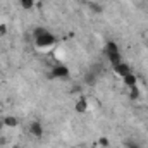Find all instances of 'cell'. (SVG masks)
I'll list each match as a JSON object with an SVG mask.
<instances>
[{
	"instance_id": "1",
	"label": "cell",
	"mask_w": 148,
	"mask_h": 148,
	"mask_svg": "<svg viewBox=\"0 0 148 148\" xmlns=\"http://www.w3.org/2000/svg\"><path fill=\"white\" fill-rule=\"evenodd\" d=\"M69 74H71V71H69L67 66H64V64H57V66L50 71L48 77H50V79H67Z\"/></svg>"
},
{
	"instance_id": "2",
	"label": "cell",
	"mask_w": 148,
	"mask_h": 148,
	"mask_svg": "<svg viewBox=\"0 0 148 148\" xmlns=\"http://www.w3.org/2000/svg\"><path fill=\"white\" fill-rule=\"evenodd\" d=\"M35 45H36L38 48H50V47L55 45V36H53L50 31H47L45 35L35 38Z\"/></svg>"
},
{
	"instance_id": "3",
	"label": "cell",
	"mask_w": 148,
	"mask_h": 148,
	"mask_svg": "<svg viewBox=\"0 0 148 148\" xmlns=\"http://www.w3.org/2000/svg\"><path fill=\"white\" fill-rule=\"evenodd\" d=\"M114 73L117 74V76H121V77H124V76L131 74V67L126 62H119L117 66H114Z\"/></svg>"
},
{
	"instance_id": "4",
	"label": "cell",
	"mask_w": 148,
	"mask_h": 148,
	"mask_svg": "<svg viewBox=\"0 0 148 148\" xmlns=\"http://www.w3.org/2000/svg\"><path fill=\"white\" fill-rule=\"evenodd\" d=\"M29 133H31L35 138H41V136H43V126H41L40 121H33V122L29 124Z\"/></svg>"
},
{
	"instance_id": "5",
	"label": "cell",
	"mask_w": 148,
	"mask_h": 148,
	"mask_svg": "<svg viewBox=\"0 0 148 148\" xmlns=\"http://www.w3.org/2000/svg\"><path fill=\"white\" fill-rule=\"evenodd\" d=\"M74 110L77 112V114L88 112V98H86V97H79V100L74 103Z\"/></svg>"
},
{
	"instance_id": "6",
	"label": "cell",
	"mask_w": 148,
	"mask_h": 148,
	"mask_svg": "<svg viewBox=\"0 0 148 148\" xmlns=\"http://www.w3.org/2000/svg\"><path fill=\"white\" fill-rule=\"evenodd\" d=\"M97 81H98V76L93 73V71H88V73L84 74V83H86L88 86H95Z\"/></svg>"
},
{
	"instance_id": "7",
	"label": "cell",
	"mask_w": 148,
	"mask_h": 148,
	"mask_svg": "<svg viewBox=\"0 0 148 148\" xmlns=\"http://www.w3.org/2000/svg\"><path fill=\"white\" fill-rule=\"evenodd\" d=\"M122 81H124V84L127 86V88H131V86H136L138 84V77H136V74H127V76H124L122 77Z\"/></svg>"
},
{
	"instance_id": "8",
	"label": "cell",
	"mask_w": 148,
	"mask_h": 148,
	"mask_svg": "<svg viewBox=\"0 0 148 148\" xmlns=\"http://www.w3.org/2000/svg\"><path fill=\"white\" fill-rule=\"evenodd\" d=\"M2 121H3V126H5V127H16V126L19 124V121H17L14 115H5Z\"/></svg>"
},
{
	"instance_id": "9",
	"label": "cell",
	"mask_w": 148,
	"mask_h": 148,
	"mask_svg": "<svg viewBox=\"0 0 148 148\" xmlns=\"http://www.w3.org/2000/svg\"><path fill=\"white\" fill-rule=\"evenodd\" d=\"M117 52H119L117 43H115V41H107V45H105V53L109 55V53H117Z\"/></svg>"
},
{
	"instance_id": "10",
	"label": "cell",
	"mask_w": 148,
	"mask_h": 148,
	"mask_svg": "<svg viewBox=\"0 0 148 148\" xmlns=\"http://www.w3.org/2000/svg\"><path fill=\"white\" fill-rule=\"evenodd\" d=\"M138 98H140V88H138V86H131V88H129V100L136 102Z\"/></svg>"
},
{
	"instance_id": "11",
	"label": "cell",
	"mask_w": 148,
	"mask_h": 148,
	"mask_svg": "<svg viewBox=\"0 0 148 148\" xmlns=\"http://www.w3.org/2000/svg\"><path fill=\"white\" fill-rule=\"evenodd\" d=\"M107 57H109V60H110V64H112V66H117L119 62H122V57H121V52H117V53H109Z\"/></svg>"
},
{
	"instance_id": "12",
	"label": "cell",
	"mask_w": 148,
	"mask_h": 148,
	"mask_svg": "<svg viewBox=\"0 0 148 148\" xmlns=\"http://www.w3.org/2000/svg\"><path fill=\"white\" fill-rule=\"evenodd\" d=\"M21 5H23V9H26V10H31V9L35 7V0H21Z\"/></svg>"
},
{
	"instance_id": "13",
	"label": "cell",
	"mask_w": 148,
	"mask_h": 148,
	"mask_svg": "<svg viewBox=\"0 0 148 148\" xmlns=\"http://www.w3.org/2000/svg\"><path fill=\"white\" fill-rule=\"evenodd\" d=\"M47 31H48L47 28H41V26H38V28H35V29H33V36L38 38V36H41V35H45Z\"/></svg>"
},
{
	"instance_id": "14",
	"label": "cell",
	"mask_w": 148,
	"mask_h": 148,
	"mask_svg": "<svg viewBox=\"0 0 148 148\" xmlns=\"http://www.w3.org/2000/svg\"><path fill=\"white\" fill-rule=\"evenodd\" d=\"M124 147H126V148H143L140 143H136V141H133V140H127V141H124Z\"/></svg>"
},
{
	"instance_id": "15",
	"label": "cell",
	"mask_w": 148,
	"mask_h": 148,
	"mask_svg": "<svg viewBox=\"0 0 148 148\" xmlns=\"http://www.w3.org/2000/svg\"><path fill=\"white\" fill-rule=\"evenodd\" d=\"M90 71H93V73L97 74V76H100V74L103 73V66H102V64H95V66H93Z\"/></svg>"
},
{
	"instance_id": "16",
	"label": "cell",
	"mask_w": 148,
	"mask_h": 148,
	"mask_svg": "<svg viewBox=\"0 0 148 148\" xmlns=\"http://www.w3.org/2000/svg\"><path fill=\"white\" fill-rule=\"evenodd\" d=\"M98 145H100V147H103V148H107L109 145H110V143H109V138H105V136H102V138L98 140Z\"/></svg>"
},
{
	"instance_id": "17",
	"label": "cell",
	"mask_w": 148,
	"mask_h": 148,
	"mask_svg": "<svg viewBox=\"0 0 148 148\" xmlns=\"http://www.w3.org/2000/svg\"><path fill=\"white\" fill-rule=\"evenodd\" d=\"M90 9H91L93 12H97V14H100V12L103 10V9H102V7L98 5V3H90Z\"/></svg>"
},
{
	"instance_id": "18",
	"label": "cell",
	"mask_w": 148,
	"mask_h": 148,
	"mask_svg": "<svg viewBox=\"0 0 148 148\" xmlns=\"http://www.w3.org/2000/svg\"><path fill=\"white\" fill-rule=\"evenodd\" d=\"M79 91H81V86H79V84L73 86V90H71V93H79Z\"/></svg>"
},
{
	"instance_id": "19",
	"label": "cell",
	"mask_w": 148,
	"mask_h": 148,
	"mask_svg": "<svg viewBox=\"0 0 148 148\" xmlns=\"http://www.w3.org/2000/svg\"><path fill=\"white\" fill-rule=\"evenodd\" d=\"M7 33V26L5 24H0V35H5Z\"/></svg>"
},
{
	"instance_id": "20",
	"label": "cell",
	"mask_w": 148,
	"mask_h": 148,
	"mask_svg": "<svg viewBox=\"0 0 148 148\" xmlns=\"http://www.w3.org/2000/svg\"><path fill=\"white\" fill-rule=\"evenodd\" d=\"M5 143H7V140H5V138H0V147H3Z\"/></svg>"
},
{
	"instance_id": "21",
	"label": "cell",
	"mask_w": 148,
	"mask_h": 148,
	"mask_svg": "<svg viewBox=\"0 0 148 148\" xmlns=\"http://www.w3.org/2000/svg\"><path fill=\"white\" fill-rule=\"evenodd\" d=\"M3 127H5V126H3V121H0V131H2Z\"/></svg>"
},
{
	"instance_id": "22",
	"label": "cell",
	"mask_w": 148,
	"mask_h": 148,
	"mask_svg": "<svg viewBox=\"0 0 148 148\" xmlns=\"http://www.w3.org/2000/svg\"><path fill=\"white\" fill-rule=\"evenodd\" d=\"M14 148H19V147H14Z\"/></svg>"
}]
</instances>
